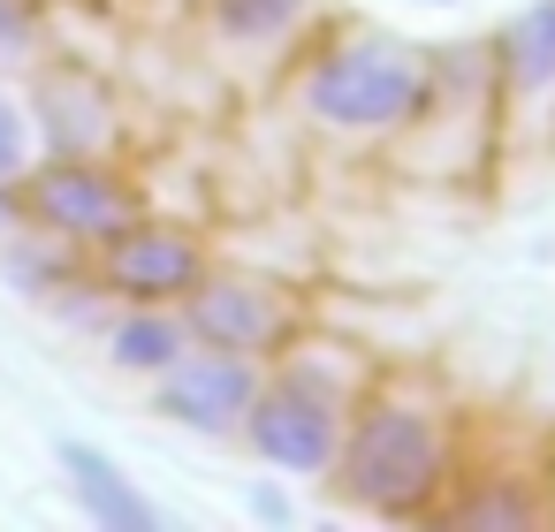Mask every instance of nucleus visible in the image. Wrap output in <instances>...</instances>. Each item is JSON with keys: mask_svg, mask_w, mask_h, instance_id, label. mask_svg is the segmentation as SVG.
Returning a JSON list of instances; mask_svg holds the SVG:
<instances>
[{"mask_svg": "<svg viewBox=\"0 0 555 532\" xmlns=\"http://www.w3.org/2000/svg\"><path fill=\"white\" fill-rule=\"evenodd\" d=\"M509 69L517 85H555V0H532V9L509 24Z\"/></svg>", "mask_w": 555, "mask_h": 532, "instance_id": "10", "label": "nucleus"}, {"mask_svg": "<svg viewBox=\"0 0 555 532\" xmlns=\"http://www.w3.org/2000/svg\"><path fill=\"white\" fill-rule=\"evenodd\" d=\"M191 327H198V342L251 358V350H267V342L282 335V312H274V297L251 289V282H198V289H191Z\"/></svg>", "mask_w": 555, "mask_h": 532, "instance_id": "7", "label": "nucleus"}, {"mask_svg": "<svg viewBox=\"0 0 555 532\" xmlns=\"http://www.w3.org/2000/svg\"><path fill=\"white\" fill-rule=\"evenodd\" d=\"M16 168H24V115L0 100V183H9Z\"/></svg>", "mask_w": 555, "mask_h": 532, "instance_id": "12", "label": "nucleus"}, {"mask_svg": "<svg viewBox=\"0 0 555 532\" xmlns=\"http://www.w3.org/2000/svg\"><path fill=\"white\" fill-rule=\"evenodd\" d=\"M62 471H69V494L85 502L92 524H107V532H153V524H160V509H153L92 441H62Z\"/></svg>", "mask_w": 555, "mask_h": 532, "instance_id": "8", "label": "nucleus"}, {"mask_svg": "<svg viewBox=\"0 0 555 532\" xmlns=\"http://www.w3.org/2000/svg\"><path fill=\"white\" fill-rule=\"evenodd\" d=\"M464 524H532V509H525V502H502V494H487L479 509H464Z\"/></svg>", "mask_w": 555, "mask_h": 532, "instance_id": "13", "label": "nucleus"}, {"mask_svg": "<svg viewBox=\"0 0 555 532\" xmlns=\"http://www.w3.org/2000/svg\"><path fill=\"white\" fill-rule=\"evenodd\" d=\"M251 395H259L251 365H244L236 350H214V342H206L198 358H176V365L160 373V411L183 418V426H198V433H229V426H244Z\"/></svg>", "mask_w": 555, "mask_h": 532, "instance_id": "4", "label": "nucleus"}, {"mask_svg": "<svg viewBox=\"0 0 555 532\" xmlns=\"http://www.w3.org/2000/svg\"><path fill=\"white\" fill-rule=\"evenodd\" d=\"M418 100H426V77L396 39H358V47L327 54L312 69V85H305V107L320 122H335V130H388Z\"/></svg>", "mask_w": 555, "mask_h": 532, "instance_id": "1", "label": "nucleus"}, {"mask_svg": "<svg viewBox=\"0 0 555 532\" xmlns=\"http://www.w3.org/2000/svg\"><path fill=\"white\" fill-rule=\"evenodd\" d=\"M31 213H39L54 236H77V244H107V236L130 229V198H122L100 168H85V160H54V168H39V183H31Z\"/></svg>", "mask_w": 555, "mask_h": 532, "instance_id": "5", "label": "nucleus"}, {"mask_svg": "<svg viewBox=\"0 0 555 532\" xmlns=\"http://www.w3.org/2000/svg\"><path fill=\"white\" fill-rule=\"evenodd\" d=\"M343 456V486L365 509H418L441 479V433L418 411H373L358 418V433L335 449Z\"/></svg>", "mask_w": 555, "mask_h": 532, "instance_id": "2", "label": "nucleus"}, {"mask_svg": "<svg viewBox=\"0 0 555 532\" xmlns=\"http://www.w3.org/2000/svg\"><path fill=\"white\" fill-rule=\"evenodd\" d=\"M107 350H115L122 373H168V365L183 358V320H160V312L145 304V312H130V320L107 335Z\"/></svg>", "mask_w": 555, "mask_h": 532, "instance_id": "9", "label": "nucleus"}, {"mask_svg": "<svg viewBox=\"0 0 555 532\" xmlns=\"http://www.w3.org/2000/svg\"><path fill=\"white\" fill-rule=\"evenodd\" d=\"M244 433H251V449H259L267 464H282V471H327L335 449H343V433H335V403H327L320 388H297V380L251 395Z\"/></svg>", "mask_w": 555, "mask_h": 532, "instance_id": "3", "label": "nucleus"}, {"mask_svg": "<svg viewBox=\"0 0 555 532\" xmlns=\"http://www.w3.org/2000/svg\"><path fill=\"white\" fill-rule=\"evenodd\" d=\"M214 9H221V31H229V39L259 47V39H282V31L305 16V0H214Z\"/></svg>", "mask_w": 555, "mask_h": 532, "instance_id": "11", "label": "nucleus"}, {"mask_svg": "<svg viewBox=\"0 0 555 532\" xmlns=\"http://www.w3.org/2000/svg\"><path fill=\"white\" fill-rule=\"evenodd\" d=\"M107 282L130 304H168V297H191L206 282V267L168 229H122V236H107Z\"/></svg>", "mask_w": 555, "mask_h": 532, "instance_id": "6", "label": "nucleus"}]
</instances>
